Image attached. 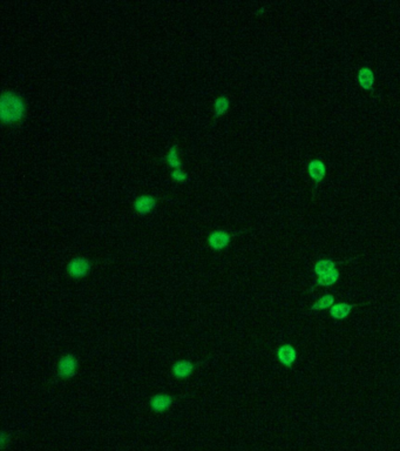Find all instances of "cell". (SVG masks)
I'll return each instance as SVG.
<instances>
[{
    "instance_id": "6da1fadb",
    "label": "cell",
    "mask_w": 400,
    "mask_h": 451,
    "mask_svg": "<svg viewBox=\"0 0 400 451\" xmlns=\"http://www.w3.org/2000/svg\"><path fill=\"white\" fill-rule=\"evenodd\" d=\"M27 113L25 97L14 90L2 91L0 96V120L2 125H15L23 121Z\"/></svg>"
},
{
    "instance_id": "7a4b0ae2",
    "label": "cell",
    "mask_w": 400,
    "mask_h": 451,
    "mask_svg": "<svg viewBox=\"0 0 400 451\" xmlns=\"http://www.w3.org/2000/svg\"><path fill=\"white\" fill-rule=\"evenodd\" d=\"M92 261L84 255H76L66 263V273L73 280H81L90 275L92 272Z\"/></svg>"
},
{
    "instance_id": "3957f363",
    "label": "cell",
    "mask_w": 400,
    "mask_h": 451,
    "mask_svg": "<svg viewBox=\"0 0 400 451\" xmlns=\"http://www.w3.org/2000/svg\"><path fill=\"white\" fill-rule=\"evenodd\" d=\"M79 359L74 354L67 353L61 355L57 363V373L60 379L71 380L78 374Z\"/></svg>"
},
{
    "instance_id": "277c9868",
    "label": "cell",
    "mask_w": 400,
    "mask_h": 451,
    "mask_svg": "<svg viewBox=\"0 0 400 451\" xmlns=\"http://www.w3.org/2000/svg\"><path fill=\"white\" fill-rule=\"evenodd\" d=\"M233 235L230 231L223 228H216L207 235V245L215 252H222L230 246Z\"/></svg>"
},
{
    "instance_id": "5b68a950",
    "label": "cell",
    "mask_w": 400,
    "mask_h": 451,
    "mask_svg": "<svg viewBox=\"0 0 400 451\" xmlns=\"http://www.w3.org/2000/svg\"><path fill=\"white\" fill-rule=\"evenodd\" d=\"M132 206L135 213H137L139 215H148L156 209L157 197L151 193L139 194L134 197Z\"/></svg>"
},
{
    "instance_id": "8992f818",
    "label": "cell",
    "mask_w": 400,
    "mask_h": 451,
    "mask_svg": "<svg viewBox=\"0 0 400 451\" xmlns=\"http://www.w3.org/2000/svg\"><path fill=\"white\" fill-rule=\"evenodd\" d=\"M174 404V397L167 392H156L152 395L148 401V405L152 411L156 414L167 413L168 410L172 409Z\"/></svg>"
},
{
    "instance_id": "52a82bcc",
    "label": "cell",
    "mask_w": 400,
    "mask_h": 451,
    "mask_svg": "<svg viewBox=\"0 0 400 451\" xmlns=\"http://www.w3.org/2000/svg\"><path fill=\"white\" fill-rule=\"evenodd\" d=\"M195 371V364L188 358H179L172 364V374L178 380H187Z\"/></svg>"
},
{
    "instance_id": "ba28073f",
    "label": "cell",
    "mask_w": 400,
    "mask_h": 451,
    "mask_svg": "<svg viewBox=\"0 0 400 451\" xmlns=\"http://www.w3.org/2000/svg\"><path fill=\"white\" fill-rule=\"evenodd\" d=\"M230 97L227 94H218L217 97L214 99L213 101V114L214 117L219 118L223 117L224 114H227L229 109H230Z\"/></svg>"
},
{
    "instance_id": "9c48e42d",
    "label": "cell",
    "mask_w": 400,
    "mask_h": 451,
    "mask_svg": "<svg viewBox=\"0 0 400 451\" xmlns=\"http://www.w3.org/2000/svg\"><path fill=\"white\" fill-rule=\"evenodd\" d=\"M164 161H166L167 166L172 169L182 167L181 153H180V146L178 144H174L167 149L166 154H164Z\"/></svg>"
},
{
    "instance_id": "30bf717a",
    "label": "cell",
    "mask_w": 400,
    "mask_h": 451,
    "mask_svg": "<svg viewBox=\"0 0 400 451\" xmlns=\"http://www.w3.org/2000/svg\"><path fill=\"white\" fill-rule=\"evenodd\" d=\"M277 356H278L279 362L285 367H291L292 363L296 361L297 357V353H296L295 348L290 344H285V346L280 347L277 352Z\"/></svg>"
},
{
    "instance_id": "8fae6325",
    "label": "cell",
    "mask_w": 400,
    "mask_h": 451,
    "mask_svg": "<svg viewBox=\"0 0 400 451\" xmlns=\"http://www.w3.org/2000/svg\"><path fill=\"white\" fill-rule=\"evenodd\" d=\"M308 170H309V175L311 176V179H313V181H316L317 184L322 181L326 174L325 164L320 160L311 161L309 166H308Z\"/></svg>"
},
{
    "instance_id": "7c38bea8",
    "label": "cell",
    "mask_w": 400,
    "mask_h": 451,
    "mask_svg": "<svg viewBox=\"0 0 400 451\" xmlns=\"http://www.w3.org/2000/svg\"><path fill=\"white\" fill-rule=\"evenodd\" d=\"M358 80L362 88H364L366 91H371L372 88H373L374 84V75L372 69L369 68V67H363V68H360V71L358 73Z\"/></svg>"
},
{
    "instance_id": "4fadbf2b",
    "label": "cell",
    "mask_w": 400,
    "mask_h": 451,
    "mask_svg": "<svg viewBox=\"0 0 400 451\" xmlns=\"http://www.w3.org/2000/svg\"><path fill=\"white\" fill-rule=\"evenodd\" d=\"M351 309H352V306H350V304H346V303L335 304V306L331 308V310H330V314H331L335 319L343 320L346 318L347 315H349Z\"/></svg>"
},
{
    "instance_id": "5bb4252c",
    "label": "cell",
    "mask_w": 400,
    "mask_h": 451,
    "mask_svg": "<svg viewBox=\"0 0 400 451\" xmlns=\"http://www.w3.org/2000/svg\"><path fill=\"white\" fill-rule=\"evenodd\" d=\"M336 269V263L332 260H320L314 266V273L317 275H324Z\"/></svg>"
},
{
    "instance_id": "9a60e30c",
    "label": "cell",
    "mask_w": 400,
    "mask_h": 451,
    "mask_svg": "<svg viewBox=\"0 0 400 451\" xmlns=\"http://www.w3.org/2000/svg\"><path fill=\"white\" fill-rule=\"evenodd\" d=\"M338 279H339V273H338L337 269H335L328 274H324V275H320L317 282L320 286H331L337 282Z\"/></svg>"
},
{
    "instance_id": "2e32d148",
    "label": "cell",
    "mask_w": 400,
    "mask_h": 451,
    "mask_svg": "<svg viewBox=\"0 0 400 451\" xmlns=\"http://www.w3.org/2000/svg\"><path fill=\"white\" fill-rule=\"evenodd\" d=\"M169 175H170V178H172L173 181L179 182V184L188 181V179H189L188 172L183 168V167H180V168H173L172 170H170Z\"/></svg>"
},
{
    "instance_id": "e0dca14e",
    "label": "cell",
    "mask_w": 400,
    "mask_h": 451,
    "mask_svg": "<svg viewBox=\"0 0 400 451\" xmlns=\"http://www.w3.org/2000/svg\"><path fill=\"white\" fill-rule=\"evenodd\" d=\"M334 301H335V297L332 296V295H325V296H323L319 301H317L311 309L312 310L326 309V308H330L332 304H334Z\"/></svg>"
},
{
    "instance_id": "ac0fdd59",
    "label": "cell",
    "mask_w": 400,
    "mask_h": 451,
    "mask_svg": "<svg viewBox=\"0 0 400 451\" xmlns=\"http://www.w3.org/2000/svg\"><path fill=\"white\" fill-rule=\"evenodd\" d=\"M8 442H10V435H7L6 431H1V434H0V447H1V449H5Z\"/></svg>"
}]
</instances>
